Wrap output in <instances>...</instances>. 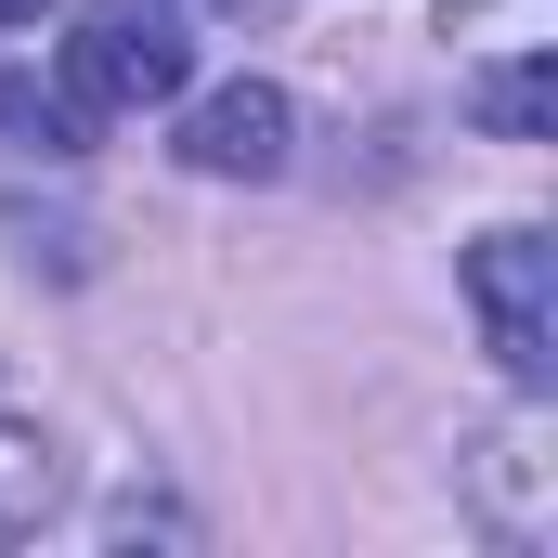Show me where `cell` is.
<instances>
[{"label": "cell", "mask_w": 558, "mask_h": 558, "mask_svg": "<svg viewBox=\"0 0 558 558\" xmlns=\"http://www.w3.org/2000/svg\"><path fill=\"white\" fill-rule=\"evenodd\" d=\"M39 13H52V0H0V26H39Z\"/></svg>", "instance_id": "obj_7"}, {"label": "cell", "mask_w": 558, "mask_h": 558, "mask_svg": "<svg viewBox=\"0 0 558 558\" xmlns=\"http://www.w3.org/2000/svg\"><path fill=\"white\" fill-rule=\"evenodd\" d=\"M0 131H26V143H52V156H78V131H92V118H78L65 92H26V78H0Z\"/></svg>", "instance_id": "obj_6"}, {"label": "cell", "mask_w": 558, "mask_h": 558, "mask_svg": "<svg viewBox=\"0 0 558 558\" xmlns=\"http://www.w3.org/2000/svg\"><path fill=\"white\" fill-rule=\"evenodd\" d=\"M182 78H195V39H182L169 13H143V0H92L78 39H65V105H78V118H143V105H169Z\"/></svg>", "instance_id": "obj_1"}, {"label": "cell", "mask_w": 558, "mask_h": 558, "mask_svg": "<svg viewBox=\"0 0 558 558\" xmlns=\"http://www.w3.org/2000/svg\"><path fill=\"white\" fill-rule=\"evenodd\" d=\"M468 312H481V338H494V364H507L520 390L558 377V247L533 221H507V234L468 247Z\"/></svg>", "instance_id": "obj_2"}, {"label": "cell", "mask_w": 558, "mask_h": 558, "mask_svg": "<svg viewBox=\"0 0 558 558\" xmlns=\"http://www.w3.org/2000/svg\"><path fill=\"white\" fill-rule=\"evenodd\" d=\"M468 118H481L494 143H546V131H558V52H546V39H520L507 65H481V78H468Z\"/></svg>", "instance_id": "obj_4"}, {"label": "cell", "mask_w": 558, "mask_h": 558, "mask_svg": "<svg viewBox=\"0 0 558 558\" xmlns=\"http://www.w3.org/2000/svg\"><path fill=\"white\" fill-rule=\"evenodd\" d=\"M286 131H299V118H286L274 78H234V92H208V105L182 118V156H195L208 182H274V169H286Z\"/></svg>", "instance_id": "obj_3"}, {"label": "cell", "mask_w": 558, "mask_h": 558, "mask_svg": "<svg viewBox=\"0 0 558 558\" xmlns=\"http://www.w3.org/2000/svg\"><path fill=\"white\" fill-rule=\"evenodd\" d=\"M52 494H65L52 441H39V428H0V546H26V533L52 520Z\"/></svg>", "instance_id": "obj_5"}]
</instances>
